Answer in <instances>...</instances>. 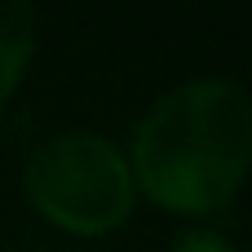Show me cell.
Segmentation results:
<instances>
[{
    "label": "cell",
    "mask_w": 252,
    "mask_h": 252,
    "mask_svg": "<svg viewBox=\"0 0 252 252\" xmlns=\"http://www.w3.org/2000/svg\"><path fill=\"white\" fill-rule=\"evenodd\" d=\"M168 252H239L221 230H182Z\"/></svg>",
    "instance_id": "obj_4"
},
{
    "label": "cell",
    "mask_w": 252,
    "mask_h": 252,
    "mask_svg": "<svg viewBox=\"0 0 252 252\" xmlns=\"http://www.w3.org/2000/svg\"><path fill=\"white\" fill-rule=\"evenodd\" d=\"M27 195L31 204L62 230L102 235L115 230L133 213V168L128 155L93 128H62L40 142L27 159Z\"/></svg>",
    "instance_id": "obj_2"
},
{
    "label": "cell",
    "mask_w": 252,
    "mask_h": 252,
    "mask_svg": "<svg viewBox=\"0 0 252 252\" xmlns=\"http://www.w3.org/2000/svg\"><path fill=\"white\" fill-rule=\"evenodd\" d=\"M133 182L173 213L221 208L252 168V93L199 75L168 89L133 133Z\"/></svg>",
    "instance_id": "obj_1"
},
{
    "label": "cell",
    "mask_w": 252,
    "mask_h": 252,
    "mask_svg": "<svg viewBox=\"0 0 252 252\" xmlns=\"http://www.w3.org/2000/svg\"><path fill=\"white\" fill-rule=\"evenodd\" d=\"M35 53V9L22 0H0V102L18 89Z\"/></svg>",
    "instance_id": "obj_3"
}]
</instances>
